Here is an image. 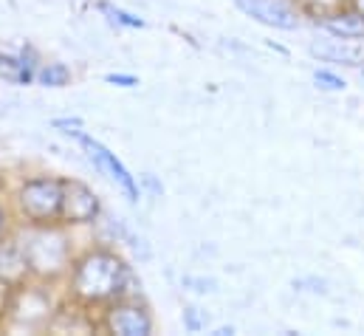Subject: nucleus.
<instances>
[{"instance_id":"nucleus-6","label":"nucleus","mask_w":364,"mask_h":336,"mask_svg":"<svg viewBox=\"0 0 364 336\" xmlns=\"http://www.w3.org/2000/svg\"><path fill=\"white\" fill-rule=\"evenodd\" d=\"M237 9L249 17H255L257 23H266L272 28H282V31H294L299 26V14L282 3V0H235Z\"/></svg>"},{"instance_id":"nucleus-14","label":"nucleus","mask_w":364,"mask_h":336,"mask_svg":"<svg viewBox=\"0 0 364 336\" xmlns=\"http://www.w3.org/2000/svg\"><path fill=\"white\" fill-rule=\"evenodd\" d=\"M107 83H116V85H124V88H130V85H136V77H122V74H110V77H107Z\"/></svg>"},{"instance_id":"nucleus-1","label":"nucleus","mask_w":364,"mask_h":336,"mask_svg":"<svg viewBox=\"0 0 364 336\" xmlns=\"http://www.w3.org/2000/svg\"><path fill=\"white\" fill-rule=\"evenodd\" d=\"M127 280H130V271L122 257H116L113 252H91L77 263L74 291L85 303H102V300L119 297Z\"/></svg>"},{"instance_id":"nucleus-11","label":"nucleus","mask_w":364,"mask_h":336,"mask_svg":"<svg viewBox=\"0 0 364 336\" xmlns=\"http://www.w3.org/2000/svg\"><path fill=\"white\" fill-rule=\"evenodd\" d=\"M314 80H316L319 88H328V90H345V80L336 77V74H331V71H316Z\"/></svg>"},{"instance_id":"nucleus-9","label":"nucleus","mask_w":364,"mask_h":336,"mask_svg":"<svg viewBox=\"0 0 364 336\" xmlns=\"http://www.w3.org/2000/svg\"><path fill=\"white\" fill-rule=\"evenodd\" d=\"M311 51L322 60H336V63H345V65H359V60H362L359 48L342 43V37L331 40V43H316V46H311Z\"/></svg>"},{"instance_id":"nucleus-5","label":"nucleus","mask_w":364,"mask_h":336,"mask_svg":"<svg viewBox=\"0 0 364 336\" xmlns=\"http://www.w3.org/2000/svg\"><path fill=\"white\" fill-rule=\"evenodd\" d=\"M77 133V130H74ZM80 136V142H82V147L88 150V156H91V162H96V167L102 169V172H107V178H113L124 192H127V198L130 201H139V187H136V181H133V175L127 172V167L105 147V145H99L96 139L91 136H82V133H77Z\"/></svg>"},{"instance_id":"nucleus-3","label":"nucleus","mask_w":364,"mask_h":336,"mask_svg":"<svg viewBox=\"0 0 364 336\" xmlns=\"http://www.w3.org/2000/svg\"><path fill=\"white\" fill-rule=\"evenodd\" d=\"M23 257H26V266L31 271H37L43 277H54L68 266L65 238L60 232H51V229L34 232L28 238V243H23Z\"/></svg>"},{"instance_id":"nucleus-2","label":"nucleus","mask_w":364,"mask_h":336,"mask_svg":"<svg viewBox=\"0 0 364 336\" xmlns=\"http://www.w3.org/2000/svg\"><path fill=\"white\" fill-rule=\"evenodd\" d=\"M63 206V181L57 178H31L20 187V209L34 224H48L60 218Z\"/></svg>"},{"instance_id":"nucleus-13","label":"nucleus","mask_w":364,"mask_h":336,"mask_svg":"<svg viewBox=\"0 0 364 336\" xmlns=\"http://www.w3.org/2000/svg\"><path fill=\"white\" fill-rule=\"evenodd\" d=\"M9 300H11V285L6 277H0V314L9 308Z\"/></svg>"},{"instance_id":"nucleus-7","label":"nucleus","mask_w":364,"mask_h":336,"mask_svg":"<svg viewBox=\"0 0 364 336\" xmlns=\"http://www.w3.org/2000/svg\"><path fill=\"white\" fill-rule=\"evenodd\" d=\"M107 328L119 336H150L153 334V322L147 317L144 308L130 305V303H119L107 311Z\"/></svg>"},{"instance_id":"nucleus-10","label":"nucleus","mask_w":364,"mask_h":336,"mask_svg":"<svg viewBox=\"0 0 364 336\" xmlns=\"http://www.w3.org/2000/svg\"><path fill=\"white\" fill-rule=\"evenodd\" d=\"M68 80H71V71L60 63H51L48 68L40 71V83L51 85V88H63V85H68Z\"/></svg>"},{"instance_id":"nucleus-8","label":"nucleus","mask_w":364,"mask_h":336,"mask_svg":"<svg viewBox=\"0 0 364 336\" xmlns=\"http://www.w3.org/2000/svg\"><path fill=\"white\" fill-rule=\"evenodd\" d=\"M322 26L342 40H353V37H364V14L362 11H339V14H328L322 20Z\"/></svg>"},{"instance_id":"nucleus-15","label":"nucleus","mask_w":364,"mask_h":336,"mask_svg":"<svg viewBox=\"0 0 364 336\" xmlns=\"http://www.w3.org/2000/svg\"><path fill=\"white\" fill-rule=\"evenodd\" d=\"M356 3H359V11L364 14V0H356Z\"/></svg>"},{"instance_id":"nucleus-12","label":"nucleus","mask_w":364,"mask_h":336,"mask_svg":"<svg viewBox=\"0 0 364 336\" xmlns=\"http://www.w3.org/2000/svg\"><path fill=\"white\" fill-rule=\"evenodd\" d=\"M102 11H107L113 20L124 23V26H130V28H141V26H144V20H139V17H133V14L122 11V9H113V6H102Z\"/></svg>"},{"instance_id":"nucleus-4","label":"nucleus","mask_w":364,"mask_h":336,"mask_svg":"<svg viewBox=\"0 0 364 336\" xmlns=\"http://www.w3.org/2000/svg\"><path fill=\"white\" fill-rule=\"evenodd\" d=\"M99 215V198L82 181H63V206L60 218L65 224H91Z\"/></svg>"},{"instance_id":"nucleus-16","label":"nucleus","mask_w":364,"mask_h":336,"mask_svg":"<svg viewBox=\"0 0 364 336\" xmlns=\"http://www.w3.org/2000/svg\"><path fill=\"white\" fill-rule=\"evenodd\" d=\"M0 229H3V212H0Z\"/></svg>"}]
</instances>
